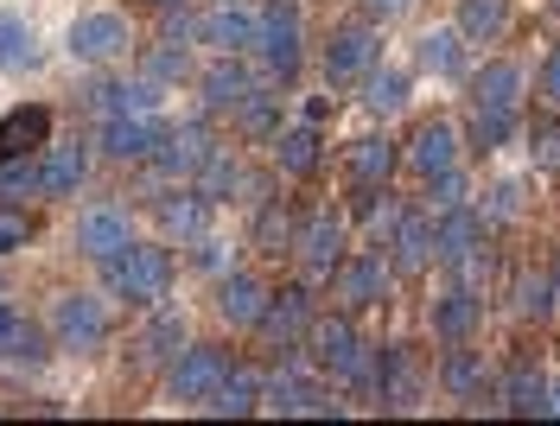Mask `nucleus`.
<instances>
[{
	"label": "nucleus",
	"instance_id": "1",
	"mask_svg": "<svg viewBox=\"0 0 560 426\" xmlns=\"http://www.w3.org/2000/svg\"><path fill=\"white\" fill-rule=\"evenodd\" d=\"M261 407L268 414H345V401H331V389L318 382V363L306 344L293 351H275V369L261 376Z\"/></svg>",
	"mask_w": 560,
	"mask_h": 426
},
{
	"label": "nucleus",
	"instance_id": "2",
	"mask_svg": "<svg viewBox=\"0 0 560 426\" xmlns=\"http://www.w3.org/2000/svg\"><path fill=\"white\" fill-rule=\"evenodd\" d=\"M96 268H103V286L115 299L147 306V312L173 293V255H166V242H128V249H115Z\"/></svg>",
	"mask_w": 560,
	"mask_h": 426
},
{
	"label": "nucleus",
	"instance_id": "3",
	"mask_svg": "<svg viewBox=\"0 0 560 426\" xmlns=\"http://www.w3.org/2000/svg\"><path fill=\"white\" fill-rule=\"evenodd\" d=\"M255 58H261L268 83H293L300 58H306V45H300V7L293 0H268L261 7V20H255Z\"/></svg>",
	"mask_w": 560,
	"mask_h": 426
},
{
	"label": "nucleus",
	"instance_id": "4",
	"mask_svg": "<svg viewBox=\"0 0 560 426\" xmlns=\"http://www.w3.org/2000/svg\"><path fill=\"white\" fill-rule=\"evenodd\" d=\"M108 306L96 299V293H58L51 299V344L70 356H96L108 344Z\"/></svg>",
	"mask_w": 560,
	"mask_h": 426
},
{
	"label": "nucleus",
	"instance_id": "5",
	"mask_svg": "<svg viewBox=\"0 0 560 426\" xmlns=\"http://www.w3.org/2000/svg\"><path fill=\"white\" fill-rule=\"evenodd\" d=\"M388 281H395L388 249L345 255V261L331 268V299H338V312H370V306H383L388 299Z\"/></svg>",
	"mask_w": 560,
	"mask_h": 426
},
{
	"label": "nucleus",
	"instance_id": "6",
	"mask_svg": "<svg viewBox=\"0 0 560 426\" xmlns=\"http://www.w3.org/2000/svg\"><path fill=\"white\" fill-rule=\"evenodd\" d=\"M230 376V351L223 344H185V351L166 363V394L178 407H205L210 389Z\"/></svg>",
	"mask_w": 560,
	"mask_h": 426
},
{
	"label": "nucleus",
	"instance_id": "7",
	"mask_svg": "<svg viewBox=\"0 0 560 426\" xmlns=\"http://www.w3.org/2000/svg\"><path fill=\"white\" fill-rule=\"evenodd\" d=\"M313 319H318L313 286H280V293H268V312L255 324V338H261L268 351H293V344H306Z\"/></svg>",
	"mask_w": 560,
	"mask_h": 426
},
{
	"label": "nucleus",
	"instance_id": "8",
	"mask_svg": "<svg viewBox=\"0 0 560 426\" xmlns=\"http://www.w3.org/2000/svg\"><path fill=\"white\" fill-rule=\"evenodd\" d=\"M70 58L77 64H121L128 58V45H135V26H128V13H83L77 26H70Z\"/></svg>",
	"mask_w": 560,
	"mask_h": 426
},
{
	"label": "nucleus",
	"instance_id": "9",
	"mask_svg": "<svg viewBox=\"0 0 560 426\" xmlns=\"http://www.w3.org/2000/svg\"><path fill=\"white\" fill-rule=\"evenodd\" d=\"M293 255H300V268H306V281H331V268L350 255V229L338 211H313L306 223H300V242H293Z\"/></svg>",
	"mask_w": 560,
	"mask_h": 426
},
{
	"label": "nucleus",
	"instance_id": "10",
	"mask_svg": "<svg viewBox=\"0 0 560 426\" xmlns=\"http://www.w3.org/2000/svg\"><path fill=\"white\" fill-rule=\"evenodd\" d=\"M440 389L453 394V401H465V407H497V376H490L485 351H471V338L440 356ZM497 414H503V407H497Z\"/></svg>",
	"mask_w": 560,
	"mask_h": 426
},
{
	"label": "nucleus",
	"instance_id": "11",
	"mask_svg": "<svg viewBox=\"0 0 560 426\" xmlns=\"http://www.w3.org/2000/svg\"><path fill=\"white\" fill-rule=\"evenodd\" d=\"M210 115H191V121H173L166 134H160V146H153V173L160 178H191L198 166H205V153H210Z\"/></svg>",
	"mask_w": 560,
	"mask_h": 426
},
{
	"label": "nucleus",
	"instance_id": "12",
	"mask_svg": "<svg viewBox=\"0 0 560 426\" xmlns=\"http://www.w3.org/2000/svg\"><path fill=\"white\" fill-rule=\"evenodd\" d=\"M255 20L261 13H248L243 0H217V7H205L198 13V45H210L217 58H248L255 51Z\"/></svg>",
	"mask_w": 560,
	"mask_h": 426
},
{
	"label": "nucleus",
	"instance_id": "13",
	"mask_svg": "<svg viewBox=\"0 0 560 426\" xmlns=\"http://www.w3.org/2000/svg\"><path fill=\"white\" fill-rule=\"evenodd\" d=\"M420 401H427V363H420V351L415 344H388L376 407H383V414H415Z\"/></svg>",
	"mask_w": 560,
	"mask_h": 426
},
{
	"label": "nucleus",
	"instance_id": "14",
	"mask_svg": "<svg viewBox=\"0 0 560 426\" xmlns=\"http://www.w3.org/2000/svg\"><path fill=\"white\" fill-rule=\"evenodd\" d=\"M370 64H383V38L370 20H357V26H338L331 45H325V83H363Z\"/></svg>",
	"mask_w": 560,
	"mask_h": 426
},
{
	"label": "nucleus",
	"instance_id": "15",
	"mask_svg": "<svg viewBox=\"0 0 560 426\" xmlns=\"http://www.w3.org/2000/svg\"><path fill=\"white\" fill-rule=\"evenodd\" d=\"M160 134H166V121H153V115H103L96 146H103L115 166H147L153 146H160Z\"/></svg>",
	"mask_w": 560,
	"mask_h": 426
},
{
	"label": "nucleus",
	"instance_id": "16",
	"mask_svg": "<svg viewBox=\"0 0 560 426\" xmlns=\"http://www.w3.org/2000/svg\"><path fill=\"white\" fill-rule=\"evenodd\" d=\"M268 293H275V286L261 281V274H248V268L217 274V319L230 324V331H255L261 312H268Z\"/></svg>",
	"mask_w": 560,
	"mask_h": 426
},
{
	"label": "nucleus",
	"instance_id": "17",
	"mask_svg": "<svg viewBox=\"0 0 560 426\" xmlns=\"http://www.w3.org/2000/svg\"><path fill=\"white\" fill-rule=\"evenodd\" d=\"M128 242H135V216L121 211V204H96V211L77 216V255L108 261V255L128 249Z\"/></svg>",
	"mask_w": 560,
	"mask_h": 426
},
{
	"label": "nucleus",
	"instance_id": "18",
	"mask_svg": "<svg viewBox=\"0 0 560 426\" xmlns=\"http://www.w3.org/2000/svg\"><path fill=\"white\" fill-rule=\"evenodd\" d=\"M198 90H205V115H236V108L261 90V76L248 71L243 58H217V64L198 76Z\"/></svg>",
	"mask_w": 560,
	"mask_h": 426
},
{
	"label": "nucleus",
	"instance_id": "19",
	"mask_svg": "<svg viewBox=\"0 0 560 426\" xmlns=\"http://www.w3.org/2000/svg\"><path fill=\"white\" fill-rule=\"evenodd\" d=\"M83 178H90V146L45 141V153H38V198H77Z\"/></svg>",
	"mask_w": 560,
	"mask_h": 426
},
{
	"label": "nucleus",
	"instance_id": "20",
	"mask_svg": "<svg viewBox=\"0 0 560 426\" xmlns=\"http://www.w3.org/2000/svg\"><path fill=\"white\" fill-rule=\"evenodd\" d=\"M383 249H388V268H395L401 281L427 274V268H433V216H427V211H408L401 223H395V236H388Z\"/></svg>",
	"mask_w": 560,
	"mask_h": 426
},
{
	"label": "nucleus",
	"instance_id": "21",
	"mask_svg": "<svg viewBox=\"0 0 560 426\" xmlns=\"http://www.w3.org/2000/svg\"><path fill=\"white\" fill-rule=\"evenodd\" d=\"M471 115H523V64L497 58L471 76Z\"/></svg>",
	"mask_w": 560,
	"mask_h": 426
},
{
	"label": "nucleus",
	"instance_id": "22",
	"mask_svg": "<svg viewBox=\"0 0 560 426\" xmlns=\"http://www.w3.org/2000/svg\"><path fill=\"white\" fill-rule=\"evenodd\" d=\"M51 351H58V344H51V331H38V324L26 319L20 306H7V299H0V363L38 369V363H45Z\"/></svg>",
	"mask_w": 560,
	"mask_h": 426
},
{
	"label": "nucleus",
	"instance_id": "23",
	"mask_svg": "<svg viewBox=\"0 0 560 426\" xmlns=\"http://www.w3.org/2000/svg\"><path fill=\"white\" fill-rule=\"evenodd\" d=\"M478 242H490V223H485L478 204H458V211L433 216V261H440V268H453L458 255L478 249Z\"/></svg>",
	"mask_w": 560,
	"mask_h": 426
},
{
	"label": "nucleus",
	"instance_id": "24",
	"mask_svg": "<svg viewBox=\"0 0 560 426\" xmlns=\"http://www.w3.org/2000/svg\"><path fill=\"white\" fill-rule=\"evenodd\" d=\"M458 146H465V141H458L453 121H420L401 159L415 166V178H433V173H453V166H458Z\"/></svg>",
	"mask_w": 560,
	"mask_h": 426
},
{
	"label": "nucleus",
	"instance_id": "25",
	"mask_svg": "<svg viewBox=\"0 0 560 426\" xmlns=\"http://www.w3.org/2000/svg\"><path fill=\"white\" fill-rule=\"evenodd\" d=\"M243 185H248V173H243V159H236V146H210L205 166L191 173V191H198L205 204H230V198H243Z\"/></svg>",
	"mask_w": 560,
	"mask_h": 426
},
{
	"label": "nucleus",
	"instance_id": "26",
	"mask_svg": "<svg viewBox=\"0 0 560 426\" xmlns=\"http://www.w3.org/2000/svg\"><path fill=\"white\" fill-rule=\"evenodd\" d=\"M261 407V376L248 369V363H230V376L210 389V401L198 407V414H217V421H248Z\"/></svg>",
	"mask_w": 560,
	"mask_h": 426
},
{
	"label": "nucleus",
	"instance_id": "27",
	"mask_svg": "<svg viewBox=\"0 0 560 426\" xmlns=\"http://www.w3.org/2000/svg\"><path fill=\"white\" fill-rule=\"evenodd\" d=\"M306 351H313V363L338 382L345 376L350 351H357V324H350V312H331V319H313V331H306Z\"/></svg>",
	"mask_w": 560,
	"mask_h": 426
},
{
	"label": "nucleus",
	"instance_id": "28",
	"mask_svg": "<svg viewBox=\"0 0 560 426\" xmlns=\"http://www.w3.org/2000/svg\"><path fill=\"white\" fill-rule=\"evenodd\" d=\"M293 242H300V223L287 211V198H261L255 229H248V249L261 255V261H280V255H293Z\"/></svg>",
	"mask_w": 560,
	"mask_h": 426
},
{
	"label": "nucleus",
	"instance_id": "29",
	"mask_svg": "<svg viewBox=\"0 0 560 426\" xmlns=\"http://www.w3.org/2000/svg\"><path fill=\"white\" fill-rule=\"evenodd\" d=\"M497 407L516 414V421H541V414H548V376H541L535 363H516V369L497 382Z\"/></svg>",
	"mask_w": 560,
	"mask_h": 426
},
{
	"label": "nucleus",
	"instance_id": "30",
	"mask_svg": "<svg viewBox=\"0 0 560 426\" xmlns=\"http://www.w3.org/2000/svg\"><path fill=\"white\" fill-rule=\"evenodd\" d=\"M478 324H485V293H471V286H453L446 299H433V338H446V344H465Z\"/></svg>",
	"mask_w": 560,
	"mask_h": 426
},
{
	"label": "nucleus",
	"instance_id": "31",
	"mask_svg": "<svg viewBox=\"0 0 560 426\" xmlns=\"http://www.w3.org/2000/svg\"><path fill=\"white\" fill-rule=\"evenodd\" d=\"M395 166H401V146L388 141V134H363V141H350V153H345L350 185H388Z\"/></svg>",
	"mask_w": 560,
	"mask_h": 426
},
{
	"label": "nucleus",
	"instance_id": "32",
	"mask_svg": "<svg viewBox=\"0 0 560 426\" xmlns=\"http://www.w3.org/2000/svg\"><path fill=\"white\" fill-rule=\"evenodd\" d=\"M51 141V108H7V121H0V153H45Z\"/></svg>",
	"mask_w": 560,
	"mask_h": 426
},
{
	"label": "nucleus",
	"instance_id": "33",
	"mask_svg": "<svg viewBox=\"0 0 560 426\" xmlns=\"http://www.w3.org/2000/svg\"><path fill=\"white\" fill-rule=\"evenodd\" d=\"M210 211H217V204H205L198 191H178V198H160V204H153L160 229H166V236H178V242H198V236L210 229Z\"/></svg>",
	"mask_w": 560,
	"mask_h": 426
},
{
	"label": "nucleus",
	"instance_id": "34",
	"mask_svg": "<svg viewBox=\"0 0 560 426\" xmlns=\"http://www.w3.org/2000/svg\"><path fill=\"white\" fill-rule=\"evenodd\" d=\"M140 363H173L178 351H185V312H173V306H153V319H147V331L135 338Z\"/></svg>",
	"mask_w": 560,
	"mask_h": 426
},
{
	"label": "nucleus",
	"instance_id": "35",
	"mask_svg": "<svg viewBox=\"0 0 560 426\" xmlns=\"http://www.w3.org/2000/svg\"><path fill=\"white\" fill-rule=\"evenodd\" d=\"M458 38L465 45H497L510 33V0H458Z\"/></svg>",
	"mask_w": 560,
	"mask_h": 426
},
{
	"label": "nucleus",
	"instance_id": "36",
	"mask_svg": "<svg viewBox=\"0 0 560 426\" xmlns=\"http://www.w3.org/2000/svg\"><path fill=\"white\" fill-rule=\"evenodd\" d=\"M415 64L427 76H458L465 71V38H458V26H433V33L415 38Z\"/></svg>",
	"mask_w": 560,
	"mask_h": 426
},
{
	"label": "nucleus",
	"instance_id": "37",
	"mask_svg": "<svg viewBox=\"0 0 560 426\" xmlns=\"http://www.w3.org/2000/svg\"><path fill=\"white\" fill-rule=\"evenodd\" d=\"M275 173H287V178H313L318 173V128L313 121L280 128L275 134Z\"/></svg>",
	"mask_w": 560,
	"mask_h": 426
},
{
	"label": "nucleus",
	"instance_id": "38",
	"mask_svg": "<svg viewBox=\"0 0 560 426\" xmlns=\"http://www.w3.org/2000/svg\"><path fill=\"white\" fill-rule=\"evenodd\" d=\"M555 299H560V286H555L548 268H523L516 286H510V312H516V319H535V324L555 312Z\"/></svg>",
	"mask_w": 560,
	"mask_h": 426
},
{
	"label": "nucleus",
	"instance_id": "39",
	"mask_svg": "<svg viewBox=\"0 0 560 426\" xmlns=\"http://www.w3.org/2000/svg\"><path fill=\"white\" fill-rule=\"evenodd\" d=\"M38 45H33V20L26 13H0V71H33Z\"/></svg>",
	"mask_w": 560,
	"mask_h": 426
},
{
	"label": "nucleus",
	"instance_id": "40",
	"mask_svg": "<svg viewBox=\"0 0 560 426\" xmlns=\"http://www.w3.org/2000/svg\"><path fill=\"white\" fill-rule=\"evenodd\" d=\"M357 103L370 108V115H395V108L408 103V76L370 64V71H363V96H357Z\"/></svg>",
	"mask_w": 560,
	"mask_h": 426
},
{
	"label": "nucleus",
	"instance_id": "41",
	"mask_svg": "<svg viewBox=\"0 0 560 426\" xmlns=\"http://www.w3.org/2000/svg\"><path fill=\"white\" fill-rule=\"evenodd\" d=\"M38 198V153H0V204Z\"/></svg>",
	"mask_w": 560,
	"mask_h": 426
},
{
	"label": "nucleus",
	"instance_id": "42",
	"mask_svg": "<svg viewBox=\"0 0 560 426\" xmlns=\"http://www.w3.org/2000/svg\"><path fill=\"white\" fill-rule=\"evenodd\" d=\"M427 185V198H420V211L427 216H446V211H458V204H471V178L458 173H433V178H420Z\"/></svg>",
	"mask_w": 560,
	"mask_h": 426
},
{
	"label": "nucleus",
	"instance_id": "43",
	"mask_svg": "<svg viewBox=\"0 0 560 426\" xmlns=\"http://www.w3.org/2000/svg\"><path fill=\"white\" fill-rule=\"evenodd\" d=\"M236 128H243L248 141H275V134H280V96H268V83L236 108Z\"/></svg>",
	"mask_w": 560,
	"mask_h": 426
},
{
	"label": "nucleus",
	"instance_id": "44",
	"mask_svg": "<svg viewBox=\"0 0 560 426\" xmlns=\"http://www.w3.org/2000/svg\"><path fill=\"white\" fill-rule=\"evenodd\" d=\"M140 76H153V83H185L191 76V58H185V38H160L147 58H140Z\"/></svg>",
	"mask_w": 560,
	"mask_h": 426
},
{
	"label": "nucleus",
	"instance_id": "45",
	"mask_svg": "<svg viewBox=\"0 0 560 426\" xmlns=\"http://www.w3.org/2000/svg\"><path fill=\"white\" fill-rule=\"evenodd\" d=\"M523 204H528V185L523 178H503V185H490V198L478 204V211H485V223H516Z\"/></svg>",
	"mask_w": 560,
	"mask_h": 426
},
{
	"label": "nucleus",
	"instance_id": "46",
	"mask_svg": "<svg viewBox=\"0 0 560 426\" xmlns=\"http://www.w3.org/2000/svg\"><path fill=\"white\" fill-rule=\"evenodd\" d=\"M516 128H523V115H471V146L497 153V146L516 141Z\"/></svg>",
	"mask_w": 560,
	"mask_h": 426
},
{
	"label": "nucleus",
	"instance_id": "47",
	"mask_svg": "<svg viewBox=\"0 0 560 426\" xmlns=\"http://www.w3.org/2000/svg\"><path fill=\"white\" fill-rule=\"evenodd\" d=\"M33 242V216L20 211V204H0V255L26 249Z\"/></svg>",
	"mask_w": 560,
	"mask_h": 426
},
{
	"label": "nucleus",
	"instance_id": "48",
	"mask_svg": "<svg viewBox=\"0 0 560 426\" xmlns=\"http://www.w3.org/2000/svg\"><path fill=\"white\" fill-rule=\"evenodd\" d=\"M528 159H535L541 173H560V115L535 128V141H528Z\"/></svg>",
	"mask_w": 560,
	"mask_h": 426
},
{
	"label": "nucleus",
	"instance_id": "49",
	"mask_svg": "<svg viewBox=\"0 0 560 426\" xmlns=\"http://www.w3.org/2000/svg\"><path fill=\"white\" fill-rule=\"evenodd\" d=\"M453 281H458V286H471V293L490 281V249H485V242H478V249H465V255L453 261Z\"/></svg>",
	"mask_w": 560,
	"mask_h": 426
},
{
	"label": "nucleus",
	"instance_id": "50",
	"mask_svg": "<svg viewBox=\"0 0 560 426\" xmlns=\"http://www.w3.org/2000/svg\"><path fill=\"white\" fill-rule=\"evenodd\" d=\"M191 261H198V268H205V274H230V249H223V242H217V236H198V242H191Z\"/></svg>",
	"mask_w": 560,
	"mask_h": 426
},
{
	"label": "nucleus",
	"instance_id": "51",
	"mask_svg": "<svg viewBox=\"0 0 560 426\" xmlns=\"http://www.w3.org/2000/svg\"><path fill=\"white\" fill-rule=\"evenodd\" d=\"M541 103H548V115H560V38H555V51H548V64H541Z\"/></svg>",
	"mask_w": 560,
	"mask_h": 426
},
{
	"label": "nucleus",
	"instance_id": "52",
	"mask_svg": "<svg viewBox=\"0 0 560 426\" xmlns=\"http://www.w3.org/2000/svg\"><path fill=\"white\" fill-rule=\"evenodd\" d=\"M408 13V0H363V20L370 26H388V20H401Z\"/></svg>",
	"mask_w": 560,
	"mask_h": 426
},
{
	"label": "nucleus",
	"instance_id": "53",
	"mask_svg": "<svg viewBox=\"0 0 560 426\" xmlns=\"http://www.w3.org/2000/svg\"><path fill=\"white\" fill-rule=\"evenodd\" d=\"M548 414L560 421V382H548Z\"/></svg>",
	"mask_w": 560,
	"mask_h": 426
},
{
	"label": "nucleus",
	"instance_id": "54",
	"mask_svg": "<svg viewBox=\"0 0 560 426\" xmlns=\"http://www.w3.org/2000/svg\"><path fill=\"white\" fill-rule=\"evenodd\" d=\"M555 7H560V0H555Z\"/></svg>",
	"mask_w": 560,
	"mask_h": 426
}]
</instances>
